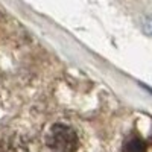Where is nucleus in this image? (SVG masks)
I'll return each instance as SVG.
<instances>
[{
    "label": "nucleus",
    "mask_w": 152,
    "mask_h": 152,
    "mask_svg": "<svg viewBox=\"0 0 152 152\" xmlns=\"http://www.w3.org/2000/svg\"><path fill=\"white\" fill-rule=\"evenodd\" d=\"M78 135L66 125H53L46 135V145L53 152H75L78 149Z\"/></svg>",
    "instance_id": "nucleus-1"
},
{
    "label": "nucleus",
    "mask_w": 152,
    "mask_h": 152,
    "mask_svg": "<svg viewBox=\"0 0 152 152\" xmlns=\"http://www.w3.org/2000/svg\"><path fill=\"white\" fill-rule=\"evenodd\" d=\"M123 152H146V145L140 137H129L123 143Z\"/></svg>",
    "instance_id": "nucleus-2"
}]
</instances>
